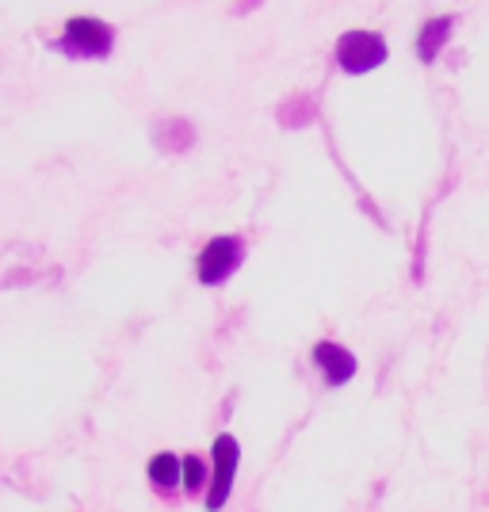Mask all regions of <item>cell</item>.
I'll list each match as a JSON object with an SVG mask.
<instances>
[{
  "label": "cell",
  "instance_id": "1",
  "mask_svg": "<svg viewBox=\"0 0 489 512\" xmlns=\"http://www.w3.org/2000/svg\"><path fill=\"white\" fill-rule=\"evenodd\" d=\"M111 46H115V31H111V23L96 20V16H73L58 39V50L65 58H107Z\"/></svg>",
  "mask_w": 489,
  "mask_h": 512
},
{
  "label": "cell",
  "instance_id": "2",
  "mask_svg": "<svg viewBox=\"0 0 489 512\" xmlns=\"http://www.w3.org/2000/svg\"><path fill=\"white\" fill-rule=\"evenodd\" d=\"M241 264H245V241L237 234H218L203 245V253L195 260V276L207 287H218L234 276Z\"/></svg>",
  "mask_w": 489,
  "mask_h": 512
},
{
  "label": "cell",
  "instance_id": "3",
  "mask_svg": "<svg viewBox=\"0 0 489 512\" xmlns=\"http://www.w3.org/2000/svg\"><path fill=\"white\" fill-rule=\"evenodd\" d=\"M386 58H390L386 39L375 35V31H344L341 39H337V62H341V69L352 73V77H363V73L379 69Z\"/></svg>",
  "mask_w": 489,
  "mask_h": 512
},
{
  "label": "cell",
  "instance_id": "4",
  "mask_svg": "<svg viewBox=\"0 0 489 512\" xmlns=\"http://www.w3.org/2000/svg\"><path fill=\"white\" fill-rule=\"evenodd\" d=\"M237 459H241V448L237 440L226 432L214 440V470H211V486H207V512H218L226 501H230V490H234L237 478Z\"/></svg>",
  "mask_w": 489,
  "mask_h": 512
},
{
  "label": "cell",
  "instance_id": "5",
  "mask_svg": "<svg viewBox=\"0 0 489 512\" xmlns=\"http://www.w3.org/2000/svg\"><path fill=\"white\" fill-rule=\"evenodd\" d=\"M314 360H318L321 375H325V383L329 386H344L352 375H356V356L333 341H321L318 348H314Z\"/></svg>",
  "mask_w": 489,
  "mask_h": 512
},
{
  "label": "cell",
  "instance_id": "6",
  "mask_svg": "<svg viewBox=\"0 0 489 512\" xmlns=\"http://www.w3.org/2000/svg\"><path fill=\"white\" fill-rule=\"evenodd\" d=\"M451 31H455V16H436V20H428L421 27V35H417V58L425 65H432L440 58V50L447 46L451 39Z\"/></svg>",
  "mask_w": 489,
  "mask_h": 512
},
{
  "label": "cell",
  "instance_id": "7",
  "mask_svg": "<svg viewBox=\"0 0 489 512\" xmlns=\"http://www.w3.org/2000/svg\"><path fill=\"white\" fill-rule=\"evenodd\" d=\"M146 474L157 493H172L176 486H184V459H176L172 451H161V455L149 459Z\"/></svg>",
  "mask_w": 489,
  "mask_h": 512
},
{
  "label": "cell",
  "instance_id": "8",
  "mask_svg": "<svg viewBox=\"0 0 489 512\" xmlns=\"http://www.w3.org/2000/svg\"><path fill=\"white\" fill-rule=\"evenodd\" d=\"M153 142H157L161 150L180 153L195 142V130H192L188 119H165V123H157V127H153Z\"/></svg>",
  "mask_w": 489,
  "mask_h": 512
},
{
  "label": "cell",
  "instance_id": "9",
  "mask_svg": "<svg viewBox=\"0 0 489 512\" xmlns=\"http://www.w3.org/2000/svg\"><path fill=\"white\" fill-rule=\"evenodd\" d=\"M211 486V474H207V467H203V459L199 455H188L184 459V490L188 493H199Z\"/></svg>",
  "mask_w": 489,
  "mask_h": 512
},
{
  "label": "cell",
  "instance_id": "10",
  "mask_svg": "<svg viewBox=\"0 0 489 512\" xmlns=\"http://www.w3.org/2000/svg\"><path fill=\"white\" fill-rule=\"evenodd\" d=\"M256 4H260V0H237V12H241V16H245V12H253Z\"/></svg>",
  "mask_w": 489,
  "mask_h": 512
}]
</instances>
